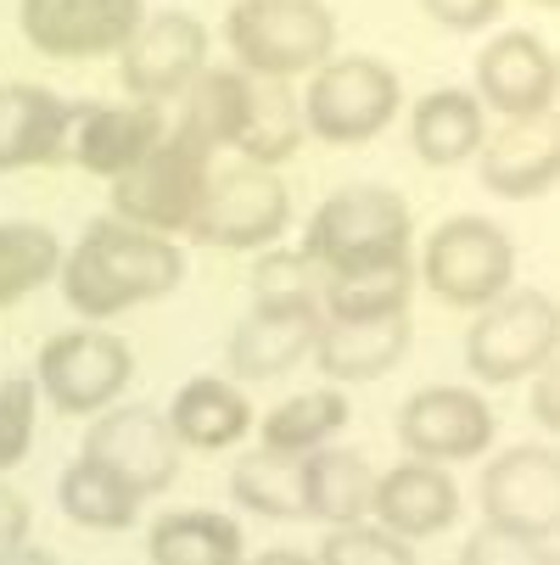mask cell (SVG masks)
<instances>
[{"label":"cell","mask_w":560,"mask_h":565,"mask_svg":"<svg viewBox=\"0 0 560 565\" xmlns=\"http://www.w3.org/2000/svg\"><path fill=\"white\" fill-rule=\"evenodd\" d=\"M62 297L78 319H113L124 308L157 302L186 280V253L163 235L129 230L118 218H96L78 247L62 253Z\"/></svg>","instance_id":"1"},{"label":"cell","mask_w":560,"mask_h":565,"mask_svg":"<svg viewBox=\"0 0 560 565\" xmlns=\"http://www.w3.org/2000/svg\"><path fill=\"white\" fill-rule=\"evenodd\" d=\"M410 230H415L410 202L392 185H348L314 207L297 253L319 269V280L353 275V269L410 258Z\"/></svg>","instance_id":"2"},{"label":"cell","mask_w":560,"mask_h":565,"mask_svg":"<svg viewBox=\"0 0 560 565\" xmlns=\"http://www.w3.org/2000/svg\"><path fill=\"white\" fill-rule=\"evenodd\" d=\"M224 45L247 78H292L337 56V18L326 0H235L224 12Z\"/></svg>","instance_id":"3"},{"label":"cell","mask_w":560,"mask_h":565,"mask_svg":"<svg viewBox=\"0 0 560 565\" xmlns=\"http://www.w3.org/2000/svg\"><path fill=\"white\" fill-rule=\"evenodd\" d=\"M213 163H219V157H213L208 146H197L191 135L169 129V135L157 140L129 174L113 180V191H107L113 213H107V218H118V224H129V230H146V235L175 241L180 230H191Z\"/></svg>","instance_id":"4"},{"label":"cell","mask_w":560,"mask_h":565,"mask_svg":"<svg viewBox=\"0 0 560 565\" xmlns=\"http://www.w3.org/2000/svg\"><path fill=\"white\" fill-rule=\"evenodd\" d=\"M398 73L381 56H331L308 73V96H297L303 135L326 146H364L398 118Z\"/></svg>","instance_id":"5"},{"label":"cell","mask_w":560,"mask_h":565,"mask_svg":"<svg viewBox=\"0 0 560 565\" xmlns=\"http://www.w3.org/2000/svg\"><path fill=\"white\" fill-rule=\"evenodd\" d=\"M560 308L549 291H505L471 319L465 331V370L483 386H510L554 364Z\"/></svg>","instance_id":"6"},{"label":"cell","mask_w":560,"mask_h":565,"mask_svg":"<svg viewBox=\"0 0 560 565\" xmlns=\"http://www.w3.org/2000/svg\"><path fill=\"white\" fill-rule=\"evenodd\" d=\"M510 275H516L510 235L494 218H476V213L443 218L421 253V269H415V280H426L437 302L476 308V313L510 291Z\"/></svg>","instance_id":"7"},{"label":"cell","mask_w":560,"mask_h":565,"mask_svg":"<svg viewBox=\"0 0 560 565\" xmlns=\"http://www.w3.org/2000/svg\"><path fill=\"white\" fill-rule=\"evenodd\" d=\"M286 224H292V196L275 180V169H253V163L219 169L213 163L186 235L197 247H219V253H258V247H275Z\"/></svg>","instance_id":"8"},{"label":"cell","mask_w":560,"mask_h":565,"mask_svg":"<svg viewBox=\"0 0 560 565\" xmlns=\"http://www.w3.org/2000/svg\"><path fill=\"white\" fill-rule=\"evenodd\" d=\"M129 375H135V353L124 337H113L102 326H78L40 348L34 392H45L51 409H62V415H102L118 403Z\"/></svg>","instance_id":"9"},{"label":"cell","mask_w":560,"mask_h":565,"mask_svg":"<svg viewBox=\"0 0 560 565\" xmlns=\"http://www.w3.org/2000/svg\"><path fill=\"white\" fill-rule=\"evenodd\" d=\"M208 67V23L191 12H151L118 51V85L129 102L169 107Z\"/></svg>","instance_id":"10"},{"label":"cell","mask_w":560,"mask_h":565,"mask_svg":"<svg viewBox=\"0 0 560 565\" xmlns=\"http://www.w3.org/2000/svg\"><path fill=\"white\" fill-rule=\"evenodd\" d=\"M85 459L113 470L135 499H151L175 488L180 476V443L151 403H129V409H102L85 431Z\"/></svg>","instance_id":"11"},{"label":"cell","mask_w":560,"mask_h":565,"mask_svg":"<svg viewBox=\"0 0 560 565\" xmlns=\"http://www.w3.org/2000/svg\"><path fill=\"white\" fill-rule=\"evenodd\" d=\"M140 18V0H18L23 40L56 62H91L124 51Z\"/></svg>","instance_id":"12"},{"label":"cell","mask_w":560,"mask_h":565,"mask_svg":"<svg viewBox=\"0 0 560 565\" xmlns=\"http://www.w3.org/2000/svg\"><path fill=\"white\" fill-rule=\"evenodd\" d=\"M499 420L476 386H421L398 409V443L421 465H459L488 454Z\"/></svg>","instance_id":"13"},{"label":"cell","mask_w":560,"mask_h":565,"mask_svg":"<svg viewBox=\"0 0 560 565\" xmlns=\"http://www.w3.org/2000/svg\"><path fill=\"white\" fill-rule=\"evenodd\" d=\"M483 526H505V532L554 543V526H560V454H554V443L505 448L483 470Z\"/></svg>","instance_id":"14"},{"label":"cell","mask_w":560,"mask_h":565,"mask_svg":"<svg viewBox=\"0 0 560 565\" xmlns=\"http://www.w3.org/2000/svg\"><path fill=\"white\" fill-rule=\"evenodd\" d=\"M554 85H560L554 51L543 40H532L527 29H505L476 56V90L471 96L483 113L494 107L505 124H527V118L554 113Z\"/></svg>","instance_id":"15"},{"label":"cell","mask_w":560,"mask_h":565,"mask_svg":"<svg viewBox=\"0 0 560 565\" xmlns=\"http://www.w3.org/2000/svg\"><path fill=\"white\" fill-rule=\"evenodd\" d=\"M163 135H169V113L151 102H113V107L78 102V118L67 135V163H78L85 174H102V180H118Z\"/></svg>","instance_id":"16"},{"label":"cell","mask_w":560,"mask_h":565,"mask_svg":"<svg viewBox=\"0 0 560 565\" xmlns=\"http://www.w3.org/2000/svg\"><path fill=\"white\" fill-rule=\"evenodd\" d=\"M314 331H319V302H258L230 331L224 364L235 381H275L308 359Z\"/></svg>","instance_id":"17"},{"label":"cell","mask_w":560,"mask_h":565,"mask_svg":"<svg viewBox=\"0 0 560 565\" xmlns=\"http://www.w3.org/2000/svg\"><path fill=\"white\" fill-rule=\"evenodd\" d=\"M410 313H387V319H319L314 331V370L331 386H359V381H381L398 359L410 353Z\"/></svg>","instance_id":"18"},{"label":"cell","mask_w":560,"mask_h":565,"mask_svg":"<svg viewBox=\"0 0 560 565\" xmlns=\"http://www.w3.org/2000/svg\"><path fill=\"white\" fill-rule=\"evenodd\" d=\"M78 102H62L45 85H0V174L67 163Z\"/></svg>","instance_id":"19"},{"label":"cell","mask_w":560,"mask_h":565,"mask_svg":"<svg viewBox=\"0 0 560 565\" xmlns=\"http://www.w3.org/2000/svg\"><path fill=\"white\" fill-rule=\"evenodd\" d=\"M476 174H483V185L494 196H505V202H532V196L554 191V174H560L554 113L488 129L483 151H476Z\"/></svg>","instance_id":"20"},{"label":"cell","mask_w":560,"mask_h":565,"mask_svg":"<svg viewBox=\"0 0 560 565\" xmlns=\"http://www.w3.org/2000/svg\"><path fill=\"white\" fill-rule=\"evenodd\" d=\"M370 515L381 532L392 537H437L443 526H454L459 515V488L443 465H421V459H404L392 465L387 476H376V493H370Z\"/></svg>","instance_id":"21"},{"label":"cell","mask_w":560,"mask_h":565,"mask_svg":"<svg viewBox=\"0 0 560 565\" xmlns=\"http://www.w3.org/2000/svg\"><path fill=\"white\" fill-rule=\"evenodd\" d=\"M169 431L180 448H197V454H219V448H235L247 431H253V403L235 381H219V375H197L175 392V403L163 409Z\"/></svg>","instance_id":"22"},{"label":"cell","mask_w":560,"mask_h":565,"mask_svg":"<svg viewBox=\"0 0 560 565\" xmlns=\"http://www.w3.org/2000/svg\"><path fill=\"white\" fill-rule=\"evenodd\" d=\"M370 493H376V470L353 448H314L297 465L303 515L326 521V526H359L370 515Z\"/></svg>","instance_id":"23"},{"label":"cell","mask_w":560,"mask_h":565,"mask_svg":"<svg viewBox=\"0 0 560 565\" xmlns=\"http://www.w3.org/2000/svg\"><path fill=\"white\" fill-rule=\"evenodd\" d=\"M410 140H415V157H421L426 169H459V163H471V157L483 151V140H488V113L476 107L471 90L443 85V90H432V96L415 102V113H410Z\"/></svg>","instance_id":"24"},{"label":"cell","mask_w":560,"mask_h":565,"mask_svg":"<svg viewBox=\"0 0 560 565\" xmlns=\"http://www.w3.org/2000/svg\"><path fill=\"white\" fill-rule=\"evenodd\" d=\"M146 554L151 565H242L247 537L219 510H175L151 521Z\"/></svg>","instance_id":"25"},{"label":"cell","mask_w":560,"mask_h":565,"mask_svg":"<svg viewBox=\"0 0 560 565\" xmlns=\"http://www.w3.org/2000/svg\"><path fill=\"white\" fill-rule=\"evenodd\" d=\"M247 90H253V78L242 67H202L180 96L175 129L219 157L224 146H235V135L247 124Z\"/></svg>","instance_id":"26"},{"label":"cell","mask_w":560,"mask_h":565,"mask_svg":"<svg viewBox=\"0 0 560 565\" xmlns=\"http://www.w3.org/2000/svg\"><path fill=\"white\" fill-rule=\"evenodd\" d=\"M348 426V397L342 386H319V392H297L286 403L264 415L258 426V448L264 454H286V459H303L314 448H331V437Z\"/></svg>","instance_id":"27"},{"label":"cell","mask_w":560,"mask_h":565,"mask_svg":"<svg viewBox=\"0 0 560 565\" xmlns=\"http://www.w3.org/2000/svg\"><path fill=\"white\" fill-rule=\"evenodd\" d=\"M415 297V264L392 258L376 269L353 275H326L319 280V319H387V313H410Z\"/></svg>","instance_id":"28"},{"label":"cell","mask_w":560,"mask_h":565,"mask_svg":"<svg viewBox=\"0 0 560 565\" xmlns=\"http://www.w3.org/2000/svg\"><path fill=\"white\" fill-rule=\"evenodd\" d=\"M303 146V113H297V96L292 85H275V78H253L247 90V124L235 135V157L253 169H281L286 157Z\"/></svg>","instance_id":"29"},{"label":"cell","mask_w":560,"mask_h":565,"mask_svg":"<svg viewBox=\"0 0 560 565\" xmlns=\"http://www.w3.org/2000/svg\"><path fill=\"white\" fill-rule=\"evenodd\" d=\"M56 504H62V515H67L73 526H85V532H124V526H135V515H140V499L124 488L113 470H102V465L85 459V454L62 470Z\"/></svg>","instance_id":"30"},{"label":"cell","mask_w":560,"mask_h":565,"mask_svg":"<svg viewBox=\"0 0 560 565\" xmlns=\"http://www.w3.org/2000/svg\"><path fill=\"white\" fill-rule=\"evenodd\" d=\"M297 465L303 459H286V454H242L230 470V499L253 510V515H270V521H303V499H297Z\"/></svg>","instance_id":"31"},{"label":"cell","mask_w":560,"mask_h":565,"mask_svg":"<svg viewBox=\"0 0 560 565\" xmlns=\"http://www.w3.org/2000/svg\"><path fill=\"white\" fill-rule=\"evenodd\" d=\"M62 269V241L45 224H0V308L23 302Z\"/></svg>","instance_id":"32"},{"label":"cell","mask_w":560,"mask_h":565,"mask_svg":"<svg viewBox=\"0 0 560 565\" xmlns=\"http://www.w3.org/2000/svg\"><path fill=\"white\" fill-rule=\"evenodd\" d=\"M314 565H415V543L381 532L376 521L359 526H331L326 543H319Z\"/></svg>","instance_id":"33"},{"label":"cell","mask_w":560,"mask_h":565,"mask_svg":"<svg viewBox=\"0 0 560 565\" xmlns=\"http://www.w3.org/2000/svg\"><path fill=\"white\" fill-rule=\"evenodd\" d=\"M34 415H40L34 381L29 375L0 381V476L29 459V448H34Z\"/></svg>","instance_id":"34"},{"label":"cell","mask_w":560,"mask_h":565,"mask_svg":"<svg viewBox=\"0 0 560 565\" xmlns=\"http://www.w3.org/2000/svg\"><path fill=\"white\" fill-rule=\"evenodd\" d=\"M459 565H560L549 537H521L505 526H476L471 543L459 548Z\"/></svg>","instance_id":"35"},{"label":"cell","mask_w":560,"mask_h":565,"mask_svg":"<svg viewBox=\"0 0 560 565\" xmlns=\"http://www.w3.org/2000/svg\"><path fill=\"white\" fill-rule=\"evenodd\" d=\"M258 302H319V269L303 253H264L253 269Z\"/></svg>","instance_id":"36"},{"label":"cell","mask_w":560,"mask_h":565,"mask_svg":"<svg viewBox=\"0 0 560 565\" xmlns=\"http://www.w3.org/2000/svg\"><path fill=\"white\" fill-rule=\"evenodd\" d=\"M421 12L454 34H476V29H488L499 12H505V0H421Z\"/></svg>","instance_id":"37"},{"label":"cell","mask_w":560,"mask_h":565,"mask_svg":"<svg viewBox=\"0 0 560 565\" xmlns=\"http://www.w3.org/2000/svg\"><path fill=\"white\" fill-rule=\"evenodd\" d=\"M29 499L18 493V488H7L0 481V548H18V543H29Z\"/></svg>","instance_id":"38"},{"label":"cell","mask_w":560,"mask_h":565,"mask_svg":"<svg viewBox=\"0 0 560 565\" xmlns=\"http://www.w3.org/2000/svg\"><path fill=\"white\" fill-rule=\"evenodd\" d=\"M532 415H538L543 431H560V375H554V364H543L538 381H532Z\"/></svg>","instance_id":"39"},{"label":"cell","mask_w":560,"mask_h":565,"mask_svg":"<svg viewBox=\"0 0 560 565\" xmlns=\"http://www.w3.org/2000/svg\"><path fill=\"white\" fill-rule=\"evenodd\" d=\"M0 565H56V554H45L34 543H18V548H0Z\"/></svg>","instance_id":"40"},{"label":"cell","mask_w":560,"mask_h":565,"mask_svg":"<svg viewBox=\"0 0 560 565\" xmlns=\"http://www.w3.org/2000/svg\"><path fill=\"white\" fill-rule=\"evenodd\" d=\"M242 565H314V559L297 554V548H264L258 559H242Z\"/></svg>","instance_id":"41"},{"label":"cell","mask_w":560,"mask_h":565,"mask_svg":"<svg viewBox=\"0 0 560 565\" xmlns=\"http://www.w3.org/2000/svg\"><path fill=\"white\" fill-rule=\"evenodd\" d=\"M532 7H543V12H554V7H560V0H532Z\"/></svg>","instance_id":"42"}]
</instances>
